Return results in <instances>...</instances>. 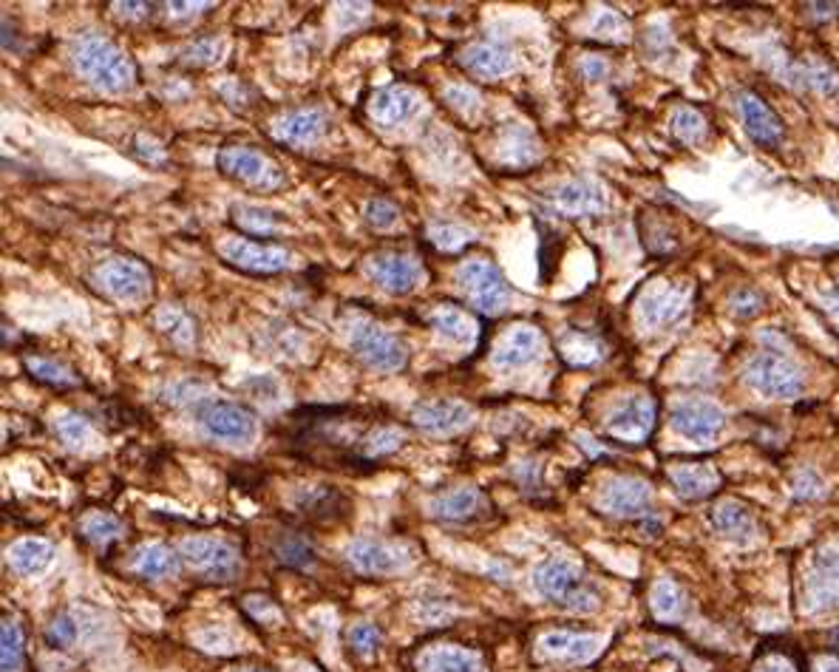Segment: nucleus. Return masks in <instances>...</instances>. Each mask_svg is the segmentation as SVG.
I'll use <instances>...</instances> for the list:
<instances>
[{
  "label": "nucleus",
  "mask_w": 839,
  "mask_h": 672,
  "mask_svg": "<svg viewBox=\"0 0 839 672\" xmlns=\"http://www.w3.org/2000/svg\"><path fill=\"white\" fill-rule=\"evenodd\" d=\"M238 672H267V670H238Z\"/></svg>",
  "instance_id": "nucleus-64"
},
{
  "label": "nucleus",
  "mask_w": 839,
  "mask_h": 672,
  "mask_svg": "<svg viewBox=\"0 0 839 672\" xmlns=\"http://www.w3.org/2000/svg\"><path fill=\"white\" fill-rule=\"evenodd\" d=\"M429 241L443 253H457L471 241V231L462 227V224L452 222H434L429 227Z\"/></svg>",
  "instance_id": "nucleus-45"
},
{
  "label": "nucleus",
  "mask_w": 839,
  "mask_h": 672,
  "mask_svg": "<svg viewBox=\"0 0 839 672\" xmlns=\"http://www.w3.org/2000/svg\"><path fill=\"white\" fill-rule=\"evenodd\" d=\"M215 250L230 267L250 275H275L281 270H287L289 264V253L284 247L250 239V236H224Z\"/></svg>",
  "instance_id": "nucleus-10"
},
{
  "label": "nucleus",
  "mask_w": 839,
  "mask_h": 672,
  "mask_svg": "<svg viewBox=\"0 0 839 672\" xmlns=\"http://www.w3.org/2000/svg\"><path fill=\"white\" fill-rule=\"evenodd\" d=\"M326 130V116L318 109H295L279 116L273 125V137L289 148H309L323 137Z\"/></svg>",
  "instance_id": "nucleus-22"
},
{
  "label": "nucleus",
  "mask_w": 839,
  "mask_h": 672,
  "mask_svg": "<svg viewBox=\"0 0 839 672\" xmlns=\"http://www.w3.org/2000/svg\"><path fill=\"white\" fill-rule=\"evenodd\" d=\"M800 80H805V86H811L817 95L834 97L839 95V74L834 69H828L819 60H809V63L800 69Z\"/></svg>",
  "instance_id": "nucleus-46"
},
{
  "label": "nucleus",
  "mask_w": 839,
  "mask_h": 672,
  "mask_svg": "<svg viewBox=\"0 0 839 672\" xmlns=\"http://www.w3.org/2000/svg\"><path fill=\"white\" fill-rule=\"evenodd\" d=\"M650 608L661 622H678L687 613V596L673 578H658L653 585V593H650Z\"/></svg>",
  "instance_id": "nucleus-36"
},
{
  "label": "nucleus",
  "mask_w": 839,
  "mask_h": 672,
  "mask_svg": "<svg viewBox=\"0 0 839 672\" xmlns=\"http://www.w3.org/2000/svg\"><path fill=\"white\" fill-rule=\"evenodd\" d=\"M72 65L74 72L106 95H125L137 86V65L125 54L114 40L97 32H83L74 37L72 43Z\"/></svg>",
  "instance_id": "nucleus-1"
},
{
  "label": "nucleus",
  "mask_w": 839,
  "mask_h": 672,
  "mask_svg": "<svg viewBox=\"0 0 839 672\" xmlns=\"http://www.w3.org/2000/svg\"><path fill=\"white\" fill-rule=\"evenodd\" d=\"M595 506L613 517H646L653 506V488L641 477H610L595 497Z\"/></svg>",
  "instance_id": "nucleus-13"
},
{
  "label": "nucleus",
  "mask_w": 839,
  "mask_h": 672,
  "mask_svg": "<svg viewBox=\"0 0 839 672\" xmlns=\"http://www.w3.org/2000/svg\"><path fill=\"white\" fill-rule=\"evenodd\" d=\"M153 321H157L159 333L165 335V338L171 340L176 349L187 352V349L196 347V340H199V329H196V321L190 319V315H187L182 307H173V304L159 307L157 315H153Z\"/></svg>",
  "instance_id": "nucleus-33"
},
{
  "label": "nucleus",
  "mask_w": 839,
  "mask_h": 672,
  "mask_svg": "<svg viewBox=\"0 0 839 672\" xmlns=\"http://www.w3.org/2000/svg\"><path fill=\"white\" fill-rule=\"evenodd\" d=\"M245 610L256 619V622H279V608H275L273 599H267V596H247L245 599Z\"/></svg>",
  "instance_id": "nucleus-56"
},
{
  "label": "nucleus",
  "mask_w": 839,
  "mask_h": 672,
  "mask_svg": "<svg viewBox=\"0 0 839 672\" xmlns=\"http://www.w3.org/2000/svg\"><path fill=\"white\" fill-rule=\"evenodd\" d=\"M23 366H26V372H29L35 381L51 386V389H72V386L79 384V377L74 375L72 369L65 366V363L54 361V358H26Z\"/></svg>",
  "instance_id": "nucleus-37"
},
{
  "label": "nucleus",
  "mask_w": 839,
  "mask_h": 672,
  "mask_svg": "<svg viewBox=\"0 0 839 672\" xmlns=\"http://www.w3.org/2000/svg\"><path fill=\"white\" fill-rule=\"evenodd\" d=\"M747 384L754 391H761L763 398L791 400L803 395L805 377L803 369L797 366L789 354L777 352V349H763L757 358L749 361Z\"/></svg>",
  "instance_id": "nucleus-7"
},
{
  "label": "nucleus",
  "mask_w": 839,
  "mask_h": 672,
  "mask_svg": "<svg viewBox=\"0 0 839 672\" xmlns=\"http://www.w3.org/2000/svg\"><path fill=\"white\" fill-rule=\"evenodd\" d=\"M397 219H400V210H397L395 202H388V199H372V202L367 204V222L372 224L374 231H388Z\"/></svg>",
  "instance_id": "nucleus-51"
},
{
  "label": "nucleus",
  "mask_w": 839,
  "mask_h": 672,
  "mask_svg": "<svg viewBox=\"0 0 839 672\" xmlns=\"http://www.w3.org/2000/svg\"><path fill=\"white\" fill-rule=\"evenodd\" d=\"M542 652L567 664H588L602 650V638L590 633H570V630H553L539 638Z\"/></svg>",
  "instance_id": "nucleus-24"
},
{
  "label": "nucleus",
  "mask_w": 839,
  "mask_h": 672,
  "mask_svg": "<svg viewBox=\"0 0 839 672\" xmlns=\"http://www.w3.org/2000/svg\"><path fill=\"white\" fill-rule=\"evenodd\" d=\"M669 125H673L675 139H681L683 145H698L703 139V134H706V120H703V114H698V111L689 109V105L675 109Z\"/></svg>",
  "instance_id": "nucleus-44"
},
{
  "label": "nucleus",
  "mask_w": 839,
  "mask_h": 672,
  "mask_svg": "<svg viewBox=\"0 0 839 672\" xmlns=\"http://www.w3.org/2000/svg\"><path fill=\"white\" fill-rule=\"evenodd\" d=\"M406 443V432L395 423H381L374 426V432L367 434L363 440V460H378V457L395 455L397 448Z\"/></svg>",
  "instance_id": "nucleus-40"
},
{
  "label": "nucleus",
  "mask_w": 839,
  "mask_h": 672,
  "mask_svg": "<svg viewBox=\"0 0 839 672\" xmlns=\"http://www.w3.org/2000/svg\"><path fill=\"white\" fill-rule=\"evenodd\" d=\"M425 324H429L431 333L440 335V338L448 340V344H459V347H466V344H471V340L477 338V324H473L471 315L454 304H440L437 310L425 319Z\"/></svg>",
  "instance_id": "nucleus-31"
},
{
  "label": "nucleus",
  "mask_w": 839,
  "mask_h": 672,
  "mask_svg": "<svg viewBox=\"0 0 839 672\" xmlns=\"http://www.w3.org/2000/svg\"><path fill=\"white\" fill-rule=\"evenodd\" d=\"M673 428L678 434H683L687 440L692 443H712L720 434L726 423V412L712 400L703 398H689L675 406L673 414Z\"/></svg>",
  "instance_id": "nucleus-12"
},
{
  "label": "nucleus",
  "mask_w": 839,
  "mask_h": 672,
  "mask_svg": "<svg viewBox=\"0 0 839 672\" xmlns=\"http://www.w3.org/2000/svg\"><path fill=\"white\" fill-rule=\"evenodd\" d=\"M273 557L279 559L281 564L295 568V571H307V568L316 564V548H312V543H309L307 536L287 531V534L275 536Z\"/></svg>",
  "instance_id": "nucleus-35"
},
{
  "label": "nucleus",
  "mask_w": 839,
  "mask_h": 672,
  "mask_svg": "<svg viewBox=\"0 0 839 672\" xmlns=\"http://www.w3.org/2000/svg\"><path fill=\"white\" fill-rule=\"evenodd\" d=\"M7 562L17 576H40L54 562V545L46 543V539H37V536H26V539H17L7 550Z\"/></svg>",
  "instance_id": "nucleus-29"
},
{
  "label": "nucleus",
  "mask_w": 839,
  "mask_h": 672,
  "mask_svg": "<svg viewBox=\"0 0 839 672\" xmlns=\"http://www.w3.org/2000/svg\"><path fill=\"white\" fill-rule=\"evenodd\" d=\"M791 494L797 499H819L825 494V483L814 469H803L794 474V483H791Z\"/></svg>",
  "instance_id": "nucleus-52"
},
{
  "label": "nucleus",
  "mask_w": 839,
  "mask_h": 672,
  "mask_svg": "<svg viewBox=\"0 0 839 672\" xmlns=\"http://www.w3.org/2000/svg\"><path fill=\"white\" fill-rule=\"evenodd\" d=\"M54 434H58L60 440L69 448H86L94 434L91 420L79 412H60L58 418H54Z\"/></svg>",
  "instance_id": "nucleus-42"
},
{
  "label": "nucleus",
  "mask_w": 839,
  "mask_h": 672,
  "mask_svg": "<svg viewBox=\"0 0 839 672\" xmlns=\"http://www.w3.org/2000/svg\"><path fill=\"white\" fill-rule=\"evenodd\" d=\"M559 352L570 366H593L604 358V344L588 329H567L559 340Z\"/></svg>",
  "instance_id": "nucleus-34"
},
{
  "label": "nucleus",
  "mask_w": 839,
  "mask_h": 672,
  "mask_svg": "<svg viewBox=\"0 0 839 672\" xmlns=\"http://www.w3.org/2000/svg\"><path fill=\"white\" fill-rule=\"evenodd\" d=\"M295 502H298V508H301L304 513H309V517H326V513H332L335 502H341V497H337V491L326 488V485H318V488L304 491Z\"/></svg>",
  "instance_id": "nucleus-47"
},
{
  "label": "nucleus",
  "mask_w": 839,
  "mask_h": 672,
  "mask_svg": "<svg viewBox=\"0 0 839 672\" xmlns=\"http://www.w3.org/2000/svg\"><path fill=\"white\" fill-rule=\"evenodd\" d=\"M23 670V630L15 619H3L0 627V672Z\"/></svg>",
  "instance_id": "nucleus-41"
},
{
  "label": "nucleus",
  "mask_w": 839,
  "mask_h": 672,
  "mask_svg": "<svg viewBox=\"0 0 839 672\" xmlns=\"http://www.w3.org/2000/svg\"><path fill=\"white\" fill-rule=\"evenodd\" d=\"M443 100L462 116H471L480 111V95L471 86H448L443 91Z\"/></svg>",
  "instance_id": "nucleus-50"
},
{
  "label": "nucleus",
  "mask_w": 839,
  "mask_h": 672,
  "mask_svg": "<svg viewBox=\"0 0 839 672\" xmlns=\"http://www.w3.org/2000/svg\"><path fill=\"white\" fill-rule=\"evenodd\" d=\"M454 282L468 298V304L480 310L482 315H499L508 307L510 287L494 261L466 259L454 273Z\"/></svg>",
  "instance_id": "nucleus-6"
},
{
  "label": "nucleus",
  "mask_w": 839,
  "mask_h": 672,
  "mask_svg": "<svg viewBox=\"0 0 839 672\" xmlns=\"http://www.w3.org/2000/svg\"><path fill=\"white\" fill-rule=\"evenodd\" d=\"M689 310V289L669 287V284H655L646 287L639 298V319L650 329H664L673 326L687 315Z\"/></svg>",
  "instance_id": "nucleus-15"
},
{
  "label": "nucleus",
  "mask_w": 839,
  "mask_h": 672,
  "mask_svg": "<svg viewBox=\"0 0 839 672\" xmlns=\"http://www.w3.org/2000/svg\"><path fill=\"white\" fill-rule=\"evenodd\" d=\"M823 307H825V312L831 315L834 324L839 326V293H831V296H825L823 298Z\"/></svg>",
  "instance_id": "nucleus-61"
},
{
  "label": "nucleus",
  "mask_w": 839,
  "mask_h": 672,
  "mask_svg": "<svg viewBox=\"0 0 839 672\" xmlns=\"http://www.w3.org/2000/svg\"><path fill=\"white\" fill-rule=\"evenodd\" d=\"M607 72H610V65H607V60L604 58H599V54H588V58L581 60V74H584V80L599 83L607 77Z\"/></svg>",
  "instance_id": "nucleus-58"
},
{
  "label": "nucleus",
  "mask_w": 839,
  "mask_h": 672,
  "mask_svg": "<svg viewBox=\"0 0 839 672\" xmlns=\"http://www.w3.org/2000/svg\"><path fill=\"white\" fill-rule=\"evenodd\" d=\"M219 174L252 190H275L284 182L281 167L267 153L252 151L247 145H227L215 157Z\"/></svg>",
  "instance_id": "nucleus-9"
},
{
  "label": "nucleus",
  "mask_w": 839,
  "mask_h": 672,
  "mask_svg": "<svg viewBox=\"0 0 839 672\" xmlns=\"http://www.w3.org/2000/svg\"><path fill=\"white\" fill-rule=\"evenodd\" d=\"M349 349L374 372H400L409 363V347L400 335L374 324L367 315H358L346 324Z\"/></svg>",
  "instance_id": "nucleus-4"
},
{
  "label": "nucleus",
  "mask_w": 839,
  "mask_h": 672,
  "mask_svg": "<svg viewBox=\"0 0 839 672\" xmlns=\"http://www.w3.org/2000/svg\"><path fill=\"white\" fill-rule=\"evenodd\" d=\"M655 428V403L644 395H632L625 403L613 409L607 418V434L621 443L646 440Z\"/></svg>",
  "instance_id": "nucleus-18"
},
{
  "label": "nucleus",
  "mask_w": 839,
  "mask_h": 672,
  "mask_svg": "<svg viewBox=\"0 0 839 672\" xmlns=\"http://www.w3.org/2000/svg\"><path fill=\"white\" fill-rule=\"evenodd\" d=\"M415 426L434 437H452L473 423V409L459 400H425L411 409Z\"/></svg>",
  "instance_id": "nucleus-16"
},
{
  "label": "nucleus",
  "mask_w": 839,
  "mask_h": 672,
  "mask_svg": "<svg viewBox=\"0 0 839 672\" xmlns=\"http://www.w3.org/2000/svg\"><path fill=\"white\" fill-rule=\"evenodd\" d=\"M230 213H233L238 231L247 233V236H270L275 231V222H279L273 210L256 208V204H233Z\"/></svg>",
  "instance_id": "nucleus-39"
},
{
  "label": "nucleus",
  "mask_w": 839,
  "mask_h": 672,
  "mask_svg": "<svg viewBox=\"0 0 839 672\" xmlns=\"http://www.w3.org/2000/svg\"><path fill=\"white\" fill-rule=\"evenodd\" d=\"M417 672H482L480 652L459 647V644H429L417 652Z\"/></svg>",
  "instance_id": "nucleus-21"
},
{
  "label": "nucleus",
  "mask_w": 839,
  "mask_h": 672,
  "mask_svg": "<svg viewBox=\"0 0 839 672\" xmlns=\"http://www.w3.org/2000/svg\"><path fill=\"white\" fill-rule=\"evenodd\" d=\"M182 562L208 582H233L242 573V553L219 536H187L180 545Z\"/></svg>",
  "instance_id": "nucleus-8"
},
{
  "label": "nucleus",
  "mask_w": 839,
  "mask_h": 672,
  "mask_svg": "<svg viewBox=\"0 0 839 672\" xmlns=\"http://www.w3.org/2000/svg\"><path fill=\"white\" fill-rule=\"evenodd\" d=\"M732 310L743 315V319H754L763 310V298L754 289H740V293L732 296Z\"/></svg>",
  "instance_id": "nucleus-57"
},
{
  "label": "nucleus",
  "mask_w": 839,
  "mask_h": 672,
  "mask_svg": "<svg viewBox=\"0 0 839 672\" xmlns=\"http://www.w3.org/2000/svg\"><path fill=\"white\" fill-rule=\"evenodd\" d=\"M667 480L683 499H706L720 485V474L710 463H675L667 469Z\"/></svg>",
  "instance_id": "nucleus-27"
},
{
  "label": "nucleus",
  "mask_w": 839,
  "mask_h": 672,
  "mask_svg": "<svg viewBox=\"0 0 839 672\" xmlns=\"http://www.w3.org/2000/svg\"><path fill=\"white\" fill-rule=\"evenodd\" d=\"M114 9H116V15L128 17L131 21V17H148L153 7H148V3H116Z\"/></svg>",
  "instance_id": "nucleus-60"
},
{
  "label": "nucleus",
  "mask_w": 839,
  "mask_h": 672,
  "mask_svg": "<svg viewBox=\"0 0 839 672\" xmlns=\"http://www.w3.org/2000/svg\"><path fill=\"white\" fill-rule=\"evenodd\" d=\"M803 601H805V610H811V613H825V610L839 608L837 582H831V578H825L817 573V576L805 582Z\"/></svg>",
  "instance_id": "nucleus-43"
},
{
  "label": "nucleus",
  "mask_w": 839,
  "mask_h": 672,
  "mask_svg": "<svg viewBox=\"0 0 839 672\" xmlns=\"http://www.w3.org/2000/svg\"><path fill=\"white\" fill-rule=\"evenodd\" d=\"M496 157L508 167H528L539 160V145L531 130L522 125H510L496 142Z\"/></svg>",
  "instance_id": "nucleus-32"
},
{
  "label": "nucleus",
  "mask_w": 839,
  "mask_h": 672,
  "mask_svg": "<svg viewBox=\"0 0 839 672\" xmlns=\"http://www.w3.org/2000/svg\"><path fill=\"white\" fill-rule=\"evenodd\" d=\"M180 562L182 557L176 553V550H171L162 543H151L134 550V557H131V571L143 578L159 582V578L176 576V573H180Z\"/></svg>",
  "instance_id": "nucleus-30"
},
{
  "label": "nucleus",
  "mask_w": 839,
  "mask_h": 672,
  "mask_svg": "<svg viewBox=\"0 0 839 672\" xmlns=\"http://www.w3.org/2000/svg\"><path fill=\"white\" fill-rule=\"evenodd\" d=\"M754 672H797V667L786 656H768L754 664Z\"/></svg>",
  "instance_id": "nucleus-59"
},
{
  "label": "nucleus",
  "mask_w": 839,
  "mask_h": 672,
  "mask_svg": "<svg viewBox=\"0 0 839 672\" xmlns=\"http://www.w3.org/2000/svg\"><path fill=\"white\" fill-rule=\"evenodd\" d=\"M79 630L77 622H74L72 613H60L51 619V624L46 627V644L54 647V650H65V647H72L77 642Z\"/></svg>",
  "instance_id": "nucleus-48"
},
{
  "label": "nucleus",
  "mask_w": 839,
  "mask_h": 672,
  "mask_svg": "<svg viewBox=\"0 0 839 672\" xmlns=\"http://www.w3.org/2000/svg\"><path fill=\"white\" fill-rule=\"evenodd\" d=\"M828 647H831L834 652H839V624L828 630Z\"/></svg>",
  "instance_id": "nucleus-63"
},
{
  "label": "nucleus",
  "mask_w": 839,
  "mask_h": 672,
  "mask_svg": "<svg viewBox=\"0 0 839 672\" xmlns=\"http://www.w3.org/2000/svg\"><path fill=\"white\" fill-rule=\"evenodd\" d=\"M814 672H839V658H819Z\"/></svg>",
  "instance_id": "nucleus-62"
},
{
  "label": "nucleus",
  "mask_w": 839,
  "mask_h": 672,
  "mask_svg": "<svg viewBox=\"0 0 839 672\" xmlns=\"http://www.w3.org/2000/svg\"><path fill=\"white\" fill-rule=\"evenodd\" d=\"M553 208L565 216H595L607 210V194L590 179H570L553 190Z\"/></svg>",
  "instance_id": "nucleus-23"
},
{
  "label": "nucleus",
  "mask_w": 839,
  "mask_h": 672,
  "mask_svg": "<svg viewBox=\"0 0 839 672\" xmlns=\"http://www.w3.org/2000/svg\"><path fill=\"white\" fill-rule=\"evenodd\" d=\"M485 508H489V499L473 485H459V488H452V491L437 494L429 502L431 517H437L443 522H471Z\"/></svg>",
  "instance_id": "nucleus-25"
},
{
  "label": "nucleus",
  "mask_w": 839,
  "mask_h": 672,
  "mask_svg": "<svg viewBox=\"0 0 839 672\" xmlns=\"http://www.w3.org/2000/svg\"><path fill=\"white\" fill-rule=\"evenodd\" d=\"M201 434L213 443L233 448H247L259 437V420L245 403L219 398H199L194 406Z\"/></svg>",
  "instance_id": "nucleus-3"
},
{
  "label": "nucleus",
  "mask_w": 839,
  "mask_h": 672,
  "mask_svg": "<svg viewBox=\"0 0 839 672\" xmlns=\"http://www.w3.org/2000/svg\"><path fill=\"white\" fill-rule=\"evenodd\" d=\"M710 522L717 534L726 536V539H738V543H747V539L757 534L754 513L743 502H738V499H720L717 506H712Z\"/></svg>",
  "instance_id": "nucleus-28"
},
{
  "label": "nucleus",
  "mask_w": 839,
  "mask_h": 672,
  "mask_svg": "<svg viewBox=\"0 0 839 672\" xmlns=\"http://www.w3.org/2000/svg\"><path fill=\"white\" fill-rule=\"evenodd\" d=\"M417 111H420V95L409 86H386L374 91V97L369 100V116L383 128H397V125L409 123Z\"/></svg>",
  "instance_id": "nucleus-20"
},
{
  "label": "nucleus",
  "mask_w": 839,
  "mask_h": 672,
  "mask_svg": "<svg viewBox=\"0 0 839 672\" xmlns=\"http://www.w3.org/2000/svg\"><path fill=\"white\" fill-rule=\"evenodd\" d=\"M814 568H817L819 576L831 578L839 585V545H823L814 553Z\"/></svg>",
  "instance_id": "nucleus-55"
},
{
  "label": "nucleus",
  "mask_w": 839,
  "mask_h": 672,
  "mask_svg": "<svg viewBox=\"0 0 839 672\" xmlns=\"http://www.w3.org/2000/svg\"><path fill=\"white\" fill-rule=\"evenodd\" d=\"M627 32V21L621 12L616 9H602L593 21V35L595 37H621Z\"/></svg>",
  "instance_id": "nucleus-53"
},
{
  "label": "nucleus",
  "mask_w": 839,
  "mask_h": 672,
  "mask_svg": "<svg viewBox=\"0 0 839 672\" xmlns=\"http://www.w3.org/2000/svg\"><path fill=\"white\" fill-rule=\"evenodd\" d=\"M91 282L116 304H143L151 298L153 289L151 270L145 267L139 259H131V256H116V259L97 264Z\"/></svg>",
  "instance_id": "nucleus-5"
},
{
  "label": "nucleus",
  "mask_w": 839,
  "mask_h": 672,
  "mask_svg": "<svg viewBox=\"0 0 839 672\" xmlns=\"http://www.w3.org/2000/svg\"><path fill=\"white\" fill-rule=\"evenodd\" d=\"M367 273L388 296H409L423 278V264L415 256L381 253L369 259Z\"/></svg>",
  "instance_id": "nucleus-14"
},
{
  "label": "nucleus",
  "mask_w": 839,
  "mask_h": 672,
  "mask_svg": "<svg viewBox=\"0 0 839 672\" xmlns=\"http://www.w3.org/2000/svg\"><path fill=\"white\" fill-rule=\"evenodd\" d=\"M533 587L542 599L570 610V613H593L599 610V593L584 585L581 568L565 557H553L533 568Z\"/></svg>",
  "instance_id": "nucleus-2"
},
{
  "label": "nucleus",
  "mask_w": 839,
  "mask_h": 672,
  "mask_svg": "<svg viewBox=\"0 0 839 672\" xmlns=\"http://www.w3.org/2000/svg\"><path fill=\"white\" fill-rule=\"evenodd\" d=\"M542 349H545V338H542L536 326L517 324L496 340L491 361H494L496 369H525L531 366L533 361H539Z\"/></svg>",
  "instance_id": "nucleus-17"
},
{
  "label": "nucleus",
  "mask_w": 839,
  "mask_h": 672,
  "mask_svg": "<svg viewBox=\"0 0 839 672\" xmlns=\"http://www.w3.org/2000/svg\"><path fill=\"white\" fill-rule=\"evenodd\" d=\"M459 63L466 65L468 72L482 77V80H499V77H508L514 69H517V58H514V51L503 43H471L466 51H462V58Z\"/></svg>",
  "instance_id": "nucleus-26"
},
{
  "label": "nucleus",
  "mask_w": 839,
  "mask_h": 672,
  "mask_svg": "<svg viewBox=\"0 0 839 672\" xmlns=\"http://www.w3.org/2000/svg\"><path fill=\"white\" fill-rule=\"evenodd\" d=\"M346 562L363 576H395L411 564V550L383 539H355L346 548Z\"/></svg>",
  "instance_id": "nucleus-11"
},
{
  "label": "nucleus",
  "mask_w": 839,
  "mask_h": 672,
  "mask_svg": "<svg viewBox=\"0 0 839 672\" xmlns=\"http://www.w3.org/2000/svg\"><path fill=\"white\" fill-rule=\"evenodd\" d=\"M79 534L91 545H108L123 534V522L108 511H88L86 517L79 520Z\"/></svg>",
  "instance_id": "nucleus-38"
},
{
  "label": "nucleus",
  "mask_w": 839,
  "mask_h": 672,
  "mask_svg": "<svg viewBox=\"0 0 839 672\" xmlns=\"http://www.w3.org/2000/svg\"><path fill=\"white\" fill-rule=\"evenodd\" d=\"M738 114L740 123L747 128L749 137L763 148H777L782 142V123L775 111L754 91H740L738 95Z\"/></svg>",
  "instance_id": "nucleus-19"
},
{
  "label": "nucleus",
  "mask_w": 839,
  "mask_h": 672,
  "mask_svg": "<svg viewBox=\"0 0 839 672\" xmlns=\"http://www.w3.org/2000/svg\"><path fill=\"white\" fill-rule=\"evenodd\" d=\"M349 644H351V650L360 652V656H372V652H378V647L383 644V633L374 627V624L360 622L349 630Z\"/></svg>",
  "instance_id": "nucleus-49"
},
{
  "label": "nucleus",
  "mask_w": 839,
  "mask_h": 672,
  "mask_svg": "<svg viewBox=\"0 0 839 672\" xmlns=\"http://www.w3.org/2000/svg\"><path fill=\"white\" fill-rule=\"evenodd\" d=\"M222 40H215V37H201V40H196L190 49L185 51V58L187 63H215L219 60V54H222Z\"/></svg>",
  "instance_id": "nucleus-54"
}]
</instances>
